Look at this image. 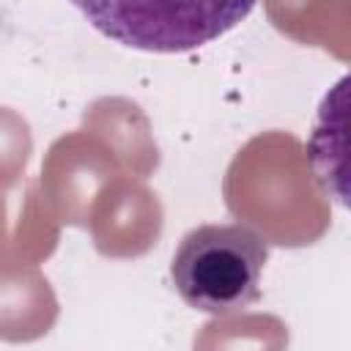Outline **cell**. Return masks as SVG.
Here are the masks:
<instances>
[{"instance_id": "1", "label": "cell", "mask_w": 351, "mask_h": 351, "mask_svg": "<svg viewBox=\"0 0 351 351\" xmlns=\"http://www.w3.org/2000/svg\"><path fill=\"white\" fill-rule=\"evenodd\" d=\"M266 261L269 244L258 230L247 225H197L178 241L170 280L192 310L230 315L261 299Z\"/></svg>"}, {"instance_id": "2", "label": "cell", "mask_w": 351, "mask_h": 351, "mask_svg": "<svg viewBox=\"0 0 351 351\" xmlns=\"http://www.w3.org/2000/svg\"><path fill=\"white\" fill-rule=\"evenodd\" d=\"M101 36L140 52H189L233 30L258 0H69Z\"/></svg>"}, {"instance_id": "3", "label": "cell", "mask_w": 351, "mask_h": 351, "mask_svg": "<svg viewBox=\"0 0 351 351\" xmlns=\"http://www.w3.org/2000/svg\"><path fill=\"white\" fill-rule=\"evenodd\" d=\"M307 159L324 195L351 211V71L324 93L307 137Z\"/></svg>"}]
</instances>
